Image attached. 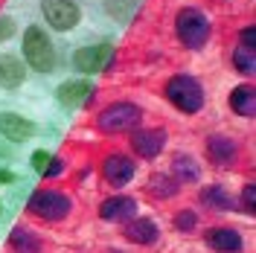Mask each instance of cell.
Instances as JSON below:
<instances>
[{"mask_svg":"<svg viewBox=\"0 0 256 253\" xmlns=\"http://www.w3.org/2000/svg\"><path fill=\"white\" fill-rule=\"evenodd\" d=\"M160 236L158 224L148 222V218H134V222L126 227V238L134 242V244H154Z\"/></svg>","mask_w":256,"mask_h":253,"instance_id":"obj_17","label":"cell"},{"mask_svg":"<svg viewBox=\"0 0 256 253\" xmlns=\"http://www.w3.org/2000/svg\"><path fill=\"white\" fill-rule=\"evenodd\" d=\"M195 222H198V218H195V212H192V210H180V212H178V218H175V227L180 230V233H190L192 227H195Z\"/></svg>","mask_w":256,"mask_h":253,"instance_id":"obj_23","label":"cell"},{"mask_svg":"<svg viewBox=\"0 0 256 253\" xmlns=\"http://www.w3.org/2000/svg\"><path fill=\"white\" fill-rule=\"evenodd\" d=\"M102 174H105V180L111 186H126L134 178V163L126 154H108L105 163H102Z\"/></svg>","mask_w":256,"mask_h":253,"instance_id":"obj_9","label":"cell"},{"mask_svg":"<svg viewBox=\"0 0 256 253\" xmlns=\"http://www.w3.org/2000/svg\"><path fill=\"white\" fill-rule=\"evenodd\" d=\"M26 210H30V212H35L38 218L58 222V218H64V216L73 210V204H70V198H67L64 192H58V190H38L30 198Z\"/></svg>","mask_w":256,"mask_h":253,"instance_id":"obj_5","label":"cell"},{"mask_svg":"<svg viewBox=\"0 0 256 253\" xmlns=\"http://www.w3.org/2000/svg\"><path fill=\"white\" fill-rule=\"evenodd\" d=\"M230 108L244 116V120H254L256 116V90L250 84H239L230 90Z\"/></svg>","mask_w":256,"mask_h":253,"instance_id":"obj_16","label":"cell"},{"mask_svg":"<svg viewBox=\"0 0 256 253\" xmlns=\"http://www.w3.org/2000/svg\"><path fill=\"white\" fill-rule=\"evenodd\" d=\"M140 122H143V111L131 102H114L96 116V126L105 134H122V131L137 128Z\"/></svg>","mask_w":256,"mask_h":253,"instance_id":"obj_4","label":"cell"},{"mask_svg":"<svg viewBox=\"0 0 256 253\" xmlns=\"http://www.w3.org/2000/svg\"><path fill=\"white\" fill-rule=\"evenodd\" d=\"M41 15L52 30L67 32L79 26L82 9L76 6V0H41Z\"/></svg>","mask_w":256,"mask_h":253,"instance_id":"obj_6","label":"cell"},{"mask_svg":"<svg viewBox=\"0 0 256 253\" xmlns=\"http://www.w3.org/2000/svg\"><path fill=\"white\" fill-rule=\"evenodd\" d=\"M114 64V47L111 44H88L73 52V67L82 73H102Z\"/></svg>","mask_w":256,"mask_h":253,"instance_id":"obj_7","label":"cell"},{"mask_svg":"<svg viewBox=\"0 0 256 253\" xmlns=\"http://www.w3.org/2000/svg\"><path fill=\"white\" fill-rule=\"evenodd\" d=\"M148 190H152V195H158V198H172V195H178V180L169 178V174H154L148 180Z\"/></svg>","mask_w":256,"mask_h":253,"instance_id":"obj_20","label":"cell"},{"mask_svg":"<svg viewBox=\"0 0 256 253\" xmlns=\"http://www.w3.org/2000/svg\"><path fill=\"white\" fill-rule=\"evenodd\" d=\"M24 58L35 73H52L56 67V47L50 41V35L41 26H26L24 32Z\"/></svg>","mask_w":256,"mask_h":253,"instance_id":"obj_1","label":"cell"},{"mask_svg":"<svg viewBox=\"0 0 256 253\" xmlns=\"http://www.w3.org/2000/svg\"><path fill=\"white\" fill-rule=\"evenodd\" d=\"M12 32H15V24H12L9 18H0V41L12 38Z\"/></svg>","mask_w":256,"mask_h":253,"instance_id":"obj_28","label":"cell"},{"mask_svg":"<svg viewBox=\"0 0 256 253\" xmlns=\"http://www.w3.org/2000/svg\"><path fill=\"white\" fill-rule=\"evenodd\" d=\"M134 6H137L134 0H128V3H111V6H108V12H111L114 18H126L128 12L134 9Z\"/></svg>","mask_w":256,"mask_h":253,"instance_id":"obj_25","label":"cell"},{"mask_svg":"<svg viewBox=\"0 0 256 253\" xmlns=\"http://www.w3.org/2000/svg\"><path fill=\"white\" fill-rule=\"evenodd\" d=\"M35 134V126H32L26 116L20 114H0V137L9 142H24Z\"/></svg>","mask_w":256,"mask_h":253,"instance_id":"obj_8","label":"cell"},{"mask_svg":"<svg viewBox=\"0 0 256 253\" xmlns=\"http://www.w3.org/2000/svg\"><path fill=\"white\" fill-rule=\"evenodd\" d=\"M12 180H15V174H12V172H3V169H0V184H12Z\"/></svg>","mask_w":256,"mask_h":253,"instance_id":"obj_30","label":"cell"},{"mask_svg":"<svg viewBox=\"0 0 256 253\" xmlns=\"http://www.w3.org/2000/svg\"><path fill=\"white\" fill-rule=\"evenodd\" d=\"M201 204L210 206V210H222L224 212V210H233V198L227 195L224 186L216 184V186H204V190H201Z\"/></svg>","mask_w":256,"mask_h":253,"instance_id":"obj_18","label":"cell"},{"mask_svg":"<svg viewBox=\"0 0 256 253\" xmlns=\"http://www.w3.org/2000/svg\"><path fill=\"white\" fill-rule=\"evenodd\" d=\"M204 242L218 253H239L242 250V236H239V230H233V227H212V230H207Z\"/></svg>","mask_w":256,"mask_h":253,"instance_id":"obj_11","label":"cell"},{"mask_svg":"<svg viewBox=\"0 0 256 253\" xmlns=\"http://www.w3.org/2000/svg\"><path fill=\"white\" fill-rule=\"evenodd\" d=\"M0 210H3V206H0Z\"/></svg>","mask_w":256,"mask_h":253,"instance_id":"obj_31","label":"cell"},{"mask_svg":"<svg viewBox=\"0 0 256 253\" xmlns=\"http://www.w3.org/2000/svg\"><path fill=\"white\" fill-rule=\"evenodd\" d=\"M166 99L184 114H198L204 108V88L192 76H172L166 82Z\"/></svg>","mask_w":256,"mask_h":253,"instance_id":"obj_2","label":"cell"},{"mask_svg":"<svg viewBox=\"0 0 256 253\" xmlns=\"http://www.w3.org/2000/svg\"><path fill=\"white\" fill-rule=\"evenodd\" d=\"M26 79V67L24 62H18L15 56H0V88H6V90H15L20 88Z\"/></svg>","mask_w":256,"mask_h":253,"instance_id":"obj_14","label":"cell"},{"mask_svg":"<svg viewBox=\"0 0 256 253\" xmlns=\"http://www.w3.org/2000/svg\"><path fill=\"white\" fill-rule=\"evenodd\" d=\"M175 26H178V38L186 44L190 50H201L210 38V18L201 12V9H180L175 18Z\"/></svg>","mask_w":256,"mask_h":253,"instance_id":"obj_3","label":"cell"},{"mask_svg":"<svg viewBox=\"0 0 256 253\" xmlns=\"http://www.w3.org/2000/svg\"><path fill=\"white\" fill-rule=\"evenodd\" d=\"M239 38H242V47H248V50H256V30H254V26H244Z\"/></svg>","mask_w":256,"mask_h":253,"instance_id":"obj_26","label":"cell"},{"mask_svg":"<svg viewBox=\"0 0 256 253\" xmlns=\"http://www.w3.org/2000/svg\"><path fill=\"white\" fill-rule=\"evenodd\" d=\"M131 146H134V152L140 158H158L160 152H163V146H166V131H160V128H143V131H137L131 137Z\"/></svg>","mask_w":256,"mask_h":253,"instance_id":"obj_10","label":"cell"},{"mask_svg":"<svg viewBox=\"0 0 256 253\" xmlns=\"http://www.w3.org/2000/svg\"><path fill=\"white\" fill-rule=\"evenodd\" d=\"M175 174L178 180H198V166H195V160L186 158V154H178L175 158Z\"/></svg>","mask_w":256,"mask_h":253,"instance_id":"obj_22","label":"cell"},{"mask_svg":"<svg viewBox=\"0 0 256 253\" xmlns=\"http://www.w3.org/2000/svg\"><path fill=\"white\" fill-rule=\"evenodd\" d=\"M242 204H244V212H256V186L248 184L244 192H242Z\"/></svg>","mask_w":256,"mask_h":253,"instance_id":"obj_24","label":"cell"},{"mask_svg":"<svg viewBox=\"0 0 256 253\" xmlns=\"http://www.w3.org/2000/svg\"><path fill=\"white\" fill-rule=\"evenodd\" d=\"M233 67L244 73V76H254L256 70V50H248V47H236L233 52Z\"/></svg>","mask_w":256,"mask_h":253,"instance_id":"obj_21","label":"cell"},{"mask_svg":"<svg viewBox=\"0 0 256 253\" xmlns=\"http://www.w3.org/2000/svg\"><path fill=\"white\" fill-rule=\"evenodd\" d=\"M90 94H94V84L88 79H70L58 88V102L67 108H79L90 99Z\"/></svg>","mask_w":256,"mask_h":253,"instance_id":"obj_12","label":"cell"},{"mask_svg":"<svg viewBox=\"0 0 256 253\" xmlns=\"http://www.w3.org/2000/svg\"><path fill=\"white\" fill-rule=\"evenodd\" d=\"M134 212H137V204L131 198H126V195L108 198L105 204L99 206V216L105 222H128V218H134Z\"/></svg>","mask_w":256,"mask_h":253,"instance_id":"obj_15","label":"cell"},{"mask_svg":"<svg viewBox=\"0 0 256 253\" xmlns=\"http://www.w3.org/2000/svg\"><path fill=\"white\" fill-rule=\"evenodd\" d=\"M62 169H64L62 158H52V160H50V166H47V169H44V174H47V178H56V174L62 172Z\"/></svg>","mask_w":256,"mask_h":253,"instance_id":"obj_29","label":"cell"},{"mask_svg":"<svg viewBox=\"0 0 256 253\" xmlns=\"http://www.w3.org/2000/svg\"><path fill=\"white\" fill-rule=\"evenodd\" d=\"M50 160H52V158H50L47 152H35V154H32V166H35L38 172L44 174V169L50 166Z\"/></svg>","mask_w":256,"mask_h":253,"instance_id":"obj_27","label":"cell"},{"mask_svg":"<svg viewBox=\"0 0 256 253\" xmlns=\"http://www.w3.org/2000/svg\"><path fill=\"white\" fill-rule=\"evenodd\" d=\"M207 154L216 166H233V160L239 158V146H236V140H230V137L216 134V137L207 140Z\"/></svg>","mask_w":256,"mask_h":253,"instance_id":"obj_13","label":"cell"},{"mask_svg":"<svg viewBox=\"0 0 256 253\" xmlns=\"http://www.w3.org/2000/svg\"><path fill=\"white\" fill-rule=\"evenodd\" d=\"M9 242H12V250L15 253H41V242H38L35 233L26 230V227H15Z\"/></svg>","mask_w":256,"mask_h":253,"instance_id":"obj_19","label":"cell"}]
</instances>
